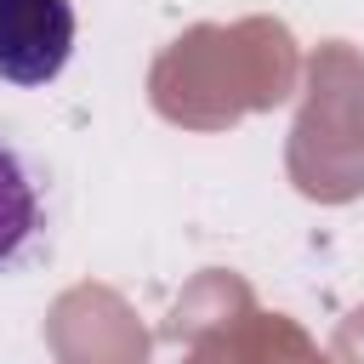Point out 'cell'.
Instances as JSON below:
<instances>
[{
    "instance_id": "1",
    "label": "cell",
    "mask_w": 364,
    "mask_h": 364,
    "mask_svg": "<svg viewBox=\"0 0 364 364\" xmlns=\"http://www.w3.org/2000/svg\"><path fill=\"white\" fill-rule=\"evenodd\" d=\"M74 51V6L68 0H0V80L6 85H51Z\"/></svg>"
},
{
    "instance_id": "2",
    "label": "cell",
    "mask_w": 364,
    "mask_h": 364,
    "mask_svg": "<svg viewBox=\"0 0 364 364\" xmlns=\"http://www.w3.org/2000/svg\"><path fill=\"white\" fill-rule=\"evenodd\" d=\"M40 182H34V165L23 159V148H11L0 136V267H11L34 239H40Z\"/></svg>"
}]
</instances>
